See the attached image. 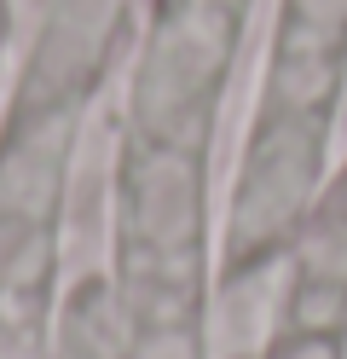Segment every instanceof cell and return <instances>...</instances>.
Segmentation results:
<instances>
[{
  "mask_svg": "<svg viewBox=\"0 0 347 359\" xmlns=\"http://www.w3.org/2000/svg\"><path fill=\"white\" fill-rule=\"evenodd\" d=\"M243 18L249 6L231 0H156L122 87L128 133L208 156L231 64L243 47Z\"/></svg>",
  "mask_w": 347,
  "mask_h": 359,
  "instance_id": "6da1fadb",
  "label": "cell"
},
{
  "mask_svg": "<svg viewBox=\"0 0 347 359\" xmlns=\"http://www.w3.org/2000/svg\"><path fill=\"white\" fill-rule=\"evenodd\" d=\"M12 53H18V18H12V0H0V87H6Z\"/></svg>",
  "mask_w": 347,
  "mask_h": 359,
  "instance_id": "52a82bcc",
  "label": "cell"
},
{
  "mask_svg": "<svg viewBox=\"0 0 347 359\" xmlns=\"http://www.w3.org/2000/svg\"><path fill=\"white\" fill-rule=\"evenodd\" d=\"M266 359H347V336H301V330H290Z\"/></svg>",
  "mask_w": 347,
  "mask_h": 359,
  "instance_id": "8992f818",
  "label": "cell"
},
{
  "mask_svg": "<svg viewBox=\"0 0 347 359\" xmlns=\"http://www.w3.org/2000/svg\"><path fill=\"white\" fill-rule=\"evenodd\" d=\"M133 336H139V319L110 273L64 278L58 307H53V336H46V359H128Z\"/></svg>",
  "mask_w": 347,
  "mask_h": 359,
  "instance_id": "277c9868",
  "label": "cell"
},
{
  "mask_svg": "<svg viewBox=\"0 0 347 359\" xmlns=\"http://www.w3.org/2000/svg\"><path fill=\"white\" fill-rule=\"evenodd\" d=\"M128 359H208L197 325H168V330H139Z\"/></svg>",
  "mask_w": 347,
  "mask_h": 359,
  "instance_id": "5b68a950",
  "label": "cell"
},
{
  "mask_svg": "<svg viewBox=\"0 0 347 359\" xmlns=\"http://www.w3.org/2000/svg\"><path fill=\"white\" fill-rule=\"evenodd\" d=\"M87 110H93V99H81V104H6V116H0V220L58 226Z\"/></svg>",
  "mask_w": 347,
  "mask_h": 359,
  "instance_id": "3957f363",
  "label": "cell"
},
{
  "mask_svg": "<svg viewBox=\"0 0 347 359\" xmlns=\"http://www.w3.org/2000/svg\"><path fill=\"white\" fill-rule=\"evenodd\" d=\"M330 145H336V122L254 110L238 151V174H231V197H226L220 266L284 261L295 250L324 186H330V168H336Z\"/></svg>",
  "mask_w": 347,
  "mask_h": 359,
  "instance_id": "7a4b0ae2",
  "label": "cell"
}]
</instances>
